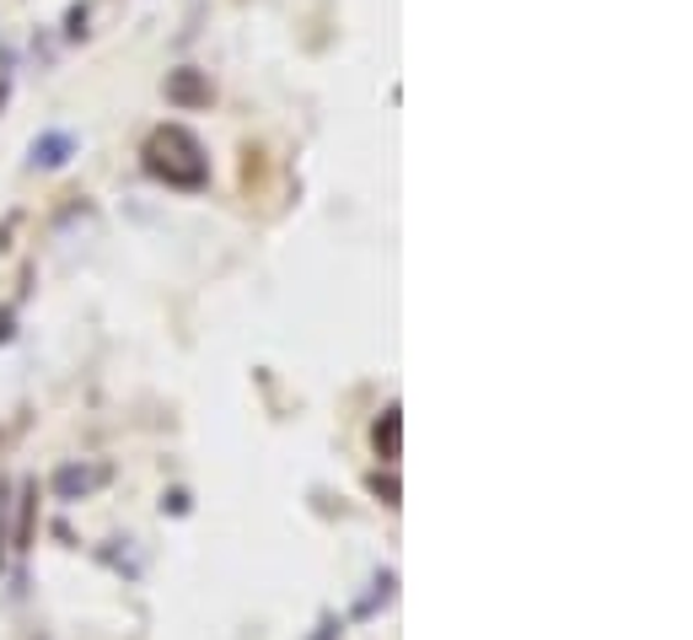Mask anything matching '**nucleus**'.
<instances>
[{
    "label": "nucleus",
    "mask_w": 693,
    "mask_h": 640,
    "mask_svg": "<svg viewBox=\"0 0 693 640\" xmlns=\"http://www.w3.org/2000/svg\"><path fill=\"white\" fill-rule=\"evenodd\" d=\"M145 173L167 189H204L210 184V156L199 146V135L184 125H162L145 135Z\"/></svg>",
    "instance_id": "nucleus-1"
},
{
    "label": "nucleus",
    "mask_w": 693,
    "mask_h": 640,
    "mask_svg": "<svg viewBox=\"0 0 693 640\" xmlns=\"http://www.w3.org/2000/svg\"><path fill=\"white\" fill-rule=\"evenodd\" d=\"M97 485H108V463H64L60 474H55V496L60 501H81Z\"/></svg>",
    "instance_id": "nucleus-2"
},
{
    "label": "nucleus",
    "mask_w": 693,
    "mask_h": 640,
    "mask_svg": "<svg viewBox=\"0 0 693 640\" xmlns=\"http://www.w3.org/2000/svg\"><path fill=\"white\" fill-rule=\"evenodd\" d=\"M210 97H215V86H210V75L204 70H167V103H178V108H210Z\"/></svg>",
    "instance_id": "nucleus-3"
},
{
    "label": "nucleus",
    "mask_w": 693,
    "mask_h": 640,
    "mask_svg": "<svg viewBox=\"0 0 693 640\" xmlns=\"http://www.w3.org/2000/svg\"><path fill=\"white\" fill-rule=\"evenodd\" d=\"M372 447H377L381 463H398V452H403V409L398 404L381 409V420L372 426Z\"/></svg>",
    "instance_id": "nucleus-4"
},
{
    "label": "nucleus",
    "mask_w": 693,
    "mask_h": 640,
    "mask_svg": "<svg viewBox=\"0 0 693 640\" xmlns=\"http://www.w3.org/2000/svg\"><path fill=\"white\" fill-rule=\"evenodd\" d=\"M70 156H75V135H64V129L38 135V140H33V151H27V162H33V167H64Z\"/></svg>",
    "instance_id": "nucleus-5"
},
{
    "label": "nucleus",
    "mask_w": 693,
    "mask_h": 640,
    "mask_svg": "<svg viewBox=\"0 0 693 640\" xmlns=\"http://www.w3.org/2000/svg\"><path fill=\"white\" fill-rule=\"evenodd\" d=\"M372 490H377V496H387V507H398V479H372Z\"/></svg>",
    "instance_id": "nucleus-6"
},
{
    "label": "nucleus",
    "mask_w": 693,
    "mask_h": 640,
    "mask_svg": "<svg viewBox=\"0 0 693 640\" xmlns=\"http://www.w3.org/2000/svg\"><path fill=\"white\" fill-rule=\"evenodd\" d=\"M64 33H70V38H81V33H86V5H75V11H70V27H64Z\"/></svg>",
    "instance_id": "nucleus-7"
},
{
    "label": "nucleus",
    "mask_w": 693,
    "mask_h": 640,
    "mask_svg": "<svg viewBox=\"0 0 693 640\" xmlns=\"http://www.w3.org/2000/svg\"><path fill=\"white\" fill-rule=\"evenodd\" d=\"M11 339V313H0V345Z\"/></svg>",
    "instance_id": "nucleus-8"
}]
</instances>
